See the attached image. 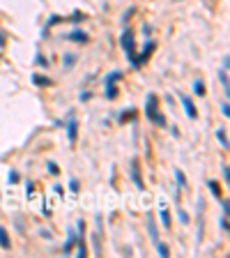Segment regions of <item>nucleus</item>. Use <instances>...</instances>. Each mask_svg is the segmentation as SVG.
I'll list each match as a JSON object with an SVG mask.
<instances>
[{"label":"nucleus","instance_id":"obj_3","mask_svg":"<svg viewBox=\"0 0 230 258\" xmlns=\"http://www.w3.org/2000/svg\"><path fill=\"white\" fill-rule=\"evenodd\" d=\"M154 49H157V44H154V42H150V44H145V49H143V53H141V55H136V63H133V67H141V65L145 63V60H148V58L152 55V51H154Z\"/></svg>","mask_w":230,"mask_h":258},{"label":"nucleus","instance_id":"obj_20","mask_svg":"<svg viewBox=\"0 0 230 258\" xmlns=\"http://www.w3.org/2000/svg\"><path fill=\"white\" fill-rule=\"evenodd\" d=\"M223 180H226V182H230V171H228V166H226V164H223Z\"/></svg>","mask_w":230,"mask_h":258},{"label":"nucleus","instance_id":"obj_15","mask_svg":"<svg viewBox=\"0 0 230 258\" xmlns=\"http://www.w3.org/2000/svg\"><path fill=\"white\" fill-rule=\"evenodd\" d=\"M175 180H177V187H184L186 185V178L182 175V171L180 169H175Z\"/></svg>","mask_w":230,"mask_h":258},{"label":"nucleus","instance_id":"obj_17","mask_svg":"<svg viewBox=\"0 0 230 258\" xmlns=\"http://www.w3.org/2000/svg\"><path fill=\"white\" fill-rule=\"evenodd\" d=\"M157 249H159V254L161 256H168L170 251H168V247H166V244H161V242H157Z\"/></svg>","mask_w":230,"mask_h":258},{"label":"nucleus","instance_id":"obj_27","mask_svg":"<svg viewBox=\"0 0 230 258\" xmlns=\"http://www.w3.org/2000/svg\"><path fill=\"white\" fill-rule=\"evenodd\" d=\"M2 44H5V39H2V35H0V46H2Z\"/></svg>","mask_w":230,"mask_h":258},{"label":"nucleus","instance_id":"obj_1","mask_svg":"<svg viewBox=\"0 0 230 258\" xmlns=\"http://www.w3.org/2000/svg\"><path fill=\"white\" fill-rule=\"evenodd\" d=\"M145 116L157 127H166V118L159 113V97L157 95H148V99H145Z\"/></svg>","mask_w":230,"mask_h":258},{"label":"nucleus","instance_id":"obj_16","mask_svg":"<svg viewBox=\"0 0 230 258\" xmlns=\"http://www.w3.org/2000/svg\"><path fill=\"white\" fill-rule=\"evenodd\" d=\"M76 242V235H74V231H69V240H67V244H65V254H69L71 251V244Z\"/></svg>","mask_w":230,"mask_h":258},{"label":"nucleus","instance_id":"obj_4","mask_svg":"<svg viewBox=\"0 0 230 258\" xmlns=\"http://www.w3.org/2000/svg\"><path fill=\"white\" fill-rule=\"evenodd\" d=\"M131 180H133V185H136L138 189L145 187V185H143V178H141V164H138V159L131 161Z\"/></svg>","mask_w":230,"mask_h":258},{"label":"nucleus","instance_id":"obj_14","mask_svg":"<svg viewBox=\"0 0 230 258\" xmlns=\"http://www.w3.org/2000/svg\"><path fill=\"white\" fill-rule=\"evenodd\" d=\"M207 187H210V191H212L216 198H221V189H219V185H216V180H210V182H207Z\"/></svg>","mask_w":230,"mask_h":258},{"label":"nucleus","instance_id":"obj_24","mask_svg":"<svg viewBox=\"0 0 230 258\" xmlns=\"http://www.w3.org/2000/svg\"><path fill=\"white\" fill-rule=\"evenodd\" d=\"M69 189H71V191H79V182H76V180H71V182H69Z\"/></svg>","mask_w":230,"mask_h":258},{"label":"nucleus","instance_id":"obj_6","mask_svg":"<svg viewBox=\"0 0 230 258\" xmlns=\"http://www.w3.org/2000/svg\"><path fill=\"white\" fill-rule=\"evenodd\" d=\"M67 39H71V42H81V44H85V42H88V35H85L83 30H74V33H69V35H67Z\"/></svg>","mask_w":230,"mask_h":258},{"label":"nucleus","instance_id":"obj_21","mask_svg":"<svg viewBox=\"0 0 230 258\" xmlns=\"http://www.w3.org/2000/svg\"><path fill=\"white\" fill-rule=\"evenodd\" d=\"M180 222H182V224H189V217H186L184 210H180Z\"/></svg>","mask_w":230,"mask_h":258},{"label":"nucleus","instance_id":"obj_13","mask_svg":"<svg viewBox=\"0 0 230 258\" xmlns=\"http://www.w3.org/2000/svg\"><path fill=\"white\" fill-rule=\"evenodd\" d=\"M216 138H219V143H221V148H228V136H226V129H216Z\"/></svg>","mask_w":230,"mask_h":258},{"label":"nucleus","instance_id":"obj_12","mask_svg":"<svg viewBox=\"0 0 230 258\" xmlns=\"http://www.w3.org/2000/svg\"><path fill=\"white\" fill-rule=\"evenodd\" d=\"M205 92H207V90H205V83H203V81H196V83H194V95L205 97Z\"/></svg>","mask_w":230,"mask_h":258},{"label":"nucleus","instance_id":"obj_18","mask_svg":"<svg viewBox=\"0 0 230 258\" xmlns=\"http://www.w3.org/2000/svg\"><path fill=\"white\" fill-rule=\"evenodd\" d=\"M62 63H65V67L69 69L71 65H74V55H71V53H67V55H65V60H62Z\"/></svg>","mask_w":230,"mask_h":258},{"label":"nucleus","instance_id":"obj_8","mask_svg":"<svg viewBox=\"0 0 230 258\" xmlns=\"http://www.w3.org/2000/svg\"><path fill=\"white\" fill-rule=\"evenodd\" d=\"M67 136H69V143L76 141V136H79V125H76V120H71L69 125H67Z\"/></svg>","mask_w":230,"mask_h":258},{"label":"nucleus","instance_id":"obj_23","mask_svg":"<svg viewBox=\"0 0 230 258\" xmlns=\"http://www.w3.org/2000/svg\"><path fill=\"white\" fill-rule=\"evenodd\" d=\"M131 118H133V111H129V113H122V118H120V120L124 122V120H131Z\"/></svg>","mask_w":230,"mask_h":258},{"label":"nucleus","instance_id":"obj_19","mask_svg":"<svg viewBox=\"0 0 230 258\" xmlns=\"http://www.w3.org/2000/svg\"><path fill=\"white\" fill-rule=\"evenodd\" d=\"M219 224H221V228H223V231L228 233V214H223V217H221V222H219Z\"/></svg>","mask_w":230,"mask_h":258},{"label":"nucleus","instance_id":"obj_26","mask_svg":"<svg viewBox=\"0 0 230 258\" xmlns=\"http://www.w3.org/2000/svg\"><path fill=\"white\" fill-rule=\"evenodd\" d=\"M221 108H223V116L228 118V116H230V111H228V102H223V106H221Z\"/></svg>","mask_w":230,"mask_h":258},{"label":"nucleus","instance_id":"obj_25","mask_svg":"<svg viewBox=\"0 0 230 258\" xmlns=\"http://www.w3.org/2000/svg\"><path fill=\"white\" fill-rule=\"evenodd\" d=\"M49 173H55V175H58V173H60V169H58V166H53V164H49Z\"/></svg>","mask_w":230,"mask_h":258},{"label":"nucleus","instance_id":"obj_7","mask_svg":"<svg viewBox=\"0 0 230 258\" xmlns=\"http://www.w3.org/2000/svg\"><path fill=\"white\" fill-rule=\"evenodd\" d=\"M159 217H161V224H164V228H170V212L166 205H161L159 207Z\"/></svg>","mask_w":230,"mask_h":258},{"label":"nucleus","instance_id":"obj_11","mask_svg":"<svg viewBox=\"0 0 230 258\" xmlns=\"http://www.w3.org/2000/svg\"><path fill=\"white\" fill-rule=\"evenodd\" d=\"M228 69H221L219 71V81H221V86L223 90H226V95H228V90H230V83H228V74H226Z\"/></svg>","mask_w":230,"mask_h":258},{"label":"nucleus","instance_id":"obj_22","mask_svg":"<svg viewBox=\"0 0 230 258\" xmlns=\"http://www.w3.org/2000/svg\"><path fill=\"white\" fill-rule=\"evenodd\" d=\"M9 185H16V171L9 173Z\"/></svg>","mask_w":230,"mask_h":258},{"label":"nucleus","instance_id":"obj_5","mask_svg":"<svg viewBox=\"0 0 230 258\" xmlns=\"http://www.w3.org/2000/svg\"><path fill=\"white\" fill-rule=\"evenodd\" d=\"M180 99H182V106H184V111H186V116L191 118V120H196L198 118V111H196V106H194V102L186 97V95H180Z\"/></svg>","mask_w":230,"mask_h":258},{"label":"nucleus","instance_id":"obj_10","mask_svg":"<svg viewBox=\"0 0 230 258\" xmlns=\"http://www.w3.org/2000/svg\"><path fill=\"white\" fill-rule=\"evenodd\" d=\"M0 247H2V249H9V247H12V242H9V238H7V231H5L2 226H0Z\"/></svg>","mask_w":230,"mask_h":258},{"label":"nucleus","instance_id":"obj_9","mask_svg":"<svg viewBox=\"0 0 230 258\" xmlns=\"http://www.w3.org/2000/svg\"><path fill=\"white\" fill-rule=\"evenodd\" d=\"M33 83H35V86H42V88H49V86H53V81L51 79H46V76H33Z\"/></svg>","mask_w":230,"mask_h":258},{"label":"nucleus","instance_id":"obj_2","mask_svg":"<svg viewBox=\"0 0 230 258\" xmlns=\"http://www.w3.org/2000/svg\"><path fill=\"white\" fill-rule=\"evenodd\" d=\"M120 42H122V49H124V53H127V58H129V63L133 65V60H136V42H133L131 30H124Z\"/></svg>","mask_w":230,"mask_h":258}]
</instances>
